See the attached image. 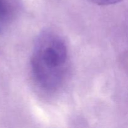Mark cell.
Segmentation results:
<instances>
[{
    "label": "cell",
    "mask_w": 128,
    "mask_h": 128,
    "mask_svg": "<svg viewBox=\"0 0 128 128\" xmlns=\"http://www.w3.org/2000/svg\"><path fill=\"white\" fill-rule=\"evenodd\" d=\"M68 68V47L63 38L51 31L39 34L30 59L31 76L36 86L47 93L56 92L63 85Z\"/></svg>",
    "instance_id": "1"
},
{
    "label": "cell",
    "mask_w": 128,
    "mask_h": 128,
    "mask_svg": "<svg viewBox=\"0 0 128 128\" xmlns=\"http://www.w3.org/2000/svg\"><path fill=\"white\" fill-rule=\"evenodd\" d=\"M19 12L16 0H0V34L6 31Z\"/></svg>",
    "instance_id": "2"
},
{
    "label": "cell",
    "mask_w": 128,
    "mask_h": 128,
    "mask_svg": "<svg viewBox=\"0 0 128 128\" xmlns=\"http://www.w3.org/2000/svg\"><path fill=\"white\" fill-rule=\"evenodd\" d=\"M90 2L99 6H109L121 2L123 0H88Z\"/></svg>",
    "instance_id": "3"
}]
</instances>
